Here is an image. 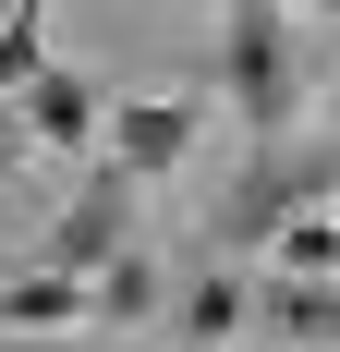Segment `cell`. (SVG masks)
Listing matches in <instances>:
<instances>
[{"label":"cell","instance_id":"cell-2","mask_svg":"<svg viewBox=\"0 0 340 352\" xmlns=\"http://www.w3.org/2000/svg\"><path fill=\"white\" fill-rule=\"evenodd\" d=\"M134 207H146V170H122V158L98 146V158H85V195L49 219V243H36V255H49V267H73V280H98L109 255L134 243Z\"/></svg>","mask_w":340,"mask_h":352},{"label":"cell","instance_id":"cell-1","mask_svg":"<svg viewBox=\"0 0 340 352\" xmlns=\"http://www.w3.org/2000/svg\"><path fill=\"white\" fill-rule=\"evenodd\" d=\"M219 98L243 134L304 122V61H292V0H219Z\"/></svg>","mask_w":340,"mask_h":352},{"label":"cell","instance_id":"cell-8","mask_svg":"<svg viewBox=\"0 0 340 352\" xmlns=\"http://www.w3.org/2000/svg\"><path fill=\"white\" fill-rule=\"evenodd\" d=\"M268 243H279V267H316V280H328V267H340V219L328 207H292Z\"/></svg>","mask_w":340,"mask_h":352},{"label":"cell","instance_id":"cell-11","mask_svg":"<svg viewBox=\"0 0 340 352\" xmlns=\"http://www.w3.org/2000/svg\"><path fill=\"white\" fill-rule=\"evenodd\" d=\"M36 158V122H25V98H0V170H25Z\"/></svg>","mask_w":340,"mask_h":352},{"label":"cell","instance_id":"cell-3","mask_svg":"<svg viewBox=\"0 0 340 352\" xmlns=\"http://www.w3.org/2000/svg\"><path fill=\"white\" fill-rule=\"evenodd\" d=\"M195 134H206V98L195 85H182V98H134V109H109V158H122V170H146V182H170L182 170V158H195Z\"/></svg>","mask_w":340,"mask_h":352},{"label":"cell","instance_id":"cell-9","mask_svg":"<svg viewBox=\"0 0 340 352\" xmlns=\"http://www.w3.org/2000/svg\"><path fill=\"white\" fill-rule=\"evenodd\" d=\"M170 328H182V340H231V328H243V280H219V267H206V280L182 292V316H170Z\"/></svg>","mask_w":340,"mask_h":352},{"label":"cell","instance_id":"cell-6","mask_svg":"<svg viewBox=\"0 0 340 352\" xmlns=\"http://www.w3.org/2000/svg\"><path fill=\"white\" fill-rule=\"evenodd\" d=\"M268 328L279 340H340V292L316 280V267H279L268 280Z\"/></svg>","mask_w":340,"mask_h":352},{"label":"cell","instance_id":"cell-10","mask_svg":"<svg viewBox=\"0 0 340 352\" xmlns=\"http://www.w3.org/2000/svg\"><path fill=\"white\" fill-rule=\"evenodd\" d=\"M36 73H49V36H36V12H0V98H25Z\"/></svg>","mask_w":340,"mask_h":352},{"label":"cell","instance_id":"cell-7","mask_svg":"<svg viewBox=\"0 0 340 352\" xmlns=\"http://www.w3.org/2000/svg\"><path fill=\"white\" fill-rule=\"evenodd\" d=\"M85 292H98V304H85V328H134L146 304H158V267H146V255L122 243V255H109V267H98Z\"/></svg>","mask_w":340,"mask_h":352},{"label":"cell","instance_id":"cell-13","mask_svg":"<svg viewBox=\"0 0 340 352\" xmlns=\"http://www.w3.org/2000/svg\"><path fill=\"white\" fill-rule=\"evenodd\" d=\"M12 12H49V0H12Z\"/></svg>","mask_w":340,"mask_h":352},{"label":"cell","instance_id":"cell-4","mask_svg":"<svg viewBox=\"0 0 340 352\" xmlns=\"http://www.w3.org/2000/svg\"><path fill=\"white\" fill-rule=\"evenodd\" d=\"M25 122H36V146H73V158H98V134H109V98L85 85V73H61V61H49V73L25 85Z\"/></svg>","mask_w":340,"mask_h":352},{"label":"cell","instance_id":"cell-12","mask_svg":"<svg viewBox=\"0 0 340 352\" xmlns=\"http://www.w3.org/2000/svg\"><path fill=\"white\" fill-rule=\"evenodd\" d=\"M304 12H328V25H340V0H304Z\"/></svg>","mask_w":340,"mask_h":352},{"label":"cell","instance_id":"cell-5","mask_svg":"<svg viewBox=\"0 0 340 352\" xmlns=\"http://www.w3.org/2000/svg\"><path fill=\"white\" fill-rule=\"evenodd\" d=\"M85 304H98V292L73 280V267H49V255H36L25 280L0 292V328H12V340H49V328H85Z\"/></svg>","mask_w":340,"mask_h":352}]
</instances>
